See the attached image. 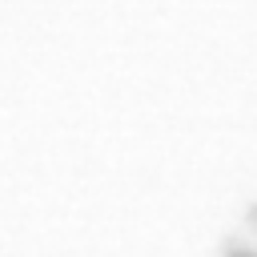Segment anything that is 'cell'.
Wrapping results in <instances>:
<instances>
[{"mask_svg":"<svg viewBox=\"0 0 257 257\" xmlns=\"http://www.w3.org/2000/svg\"><path fill=\"white\" fill-rule=\"evenodd\" d=\"M245 225H249V229H253V233H257V201H253V205H249V209H245Z\"/></svg>","mask_w":257,"mask_h":257,"instance_id":"cell-2","label":"cell"},{"mask_svg":"<svg viewBox=\"0 0 257 257\" xmlns=\"http://www.w3.org/2000/svg\"><path fill=\"white\" fill-rule=\"evenodd\" d=\"M225 257H257V249H241L237 241H225Z\"/></svg>","mask_w":257,"mask_h":257,"instance_id":"cell-1","label":"cell"}]
</instances>
